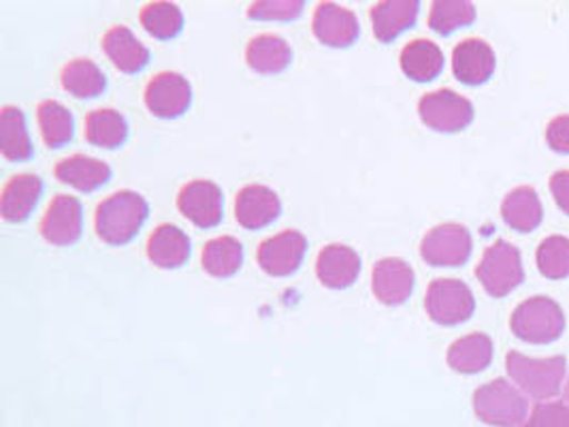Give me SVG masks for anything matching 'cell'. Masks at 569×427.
<instances>
[{
    "instance_id": "1",
    "label": "cell",
    "mask_w": 569,
    "mask_h": 427,
    "mask_svg": "<svg viewBox=\"0 0 569 427\" xmlns=\"http://www.w3.org/2000/svg\"><path fill=\"white\" fill-rule=\"evenodd\" d=\"M150 216L146 197L134 190H118L97 208V236L109 246H124L137 238Z\"/></svg>"
},
{
    "instance_id": "2",
    "label": "cell",
    "mask_w": 569,
    "mask_h": 427,
    "mask_svg": "<svg viewBox=\"0 0 569 427\" xmlns=\"http://www.w3.org/2000/svg\"><path fill=\"white\" fill-rule=\"evenodd\" d=\"M510 327L518 340L527 345H552L566 331V315L550 297L525 299L512 312Z\"/></svg>"
},
{
    "instance_id": "3",
    "label": "cell",
    "mask_w": 569,
    "mask_h": 427,
    "mask_svg": "<svg viewBox=\"0 0 569 427\" xmlns=\"http://www.w3.org/2000/svg\"><path fill=\"white\" fill-rule=\"evenodd\" d=\"M506 368L522 391L538 400H546L561 391L566 378V357L529 359L522 352L510 350L506 355Z\"/></svg>"
},
{
    "instance_id": "4",
    "label": "cell",
    "mask_w": 569,
    "mask_h": 427,
    "mask_svg": "<svg viewBox=\"0 0 569 427\" xmlns=\"http://www.w3.org/2000/svg\"><path fill=\"white\" fill-rule=\"evenodd\" d=\"M476 278L495 299L512 294L525 280L520 250L510 241H495L476 267Z\"/></svg>"
},
{
    "instance_id": "5",
    "label": "cell",
    "mask_w": 569,
    "mask_h": 427,
    "mask_svg": "<svg viewBox=\"0 0 569 427\" xmlns=\"http://www.w3.org/2000/svg\"><path fill=\"white\" fill-rule=\"evenodd\" d=\"M425 308L431 320L443 327H457L471 319L476 299L466 282L457 278H438L429 285Z\"/></svg>"
},
{
    "instance_id": "6",
    "label": "cell",
    "mask_w": 569,
    "mask_h": 427,
    "mask_svg": "<svg viewBox=\"0 0 569 427\" xmlns=\"http://www.w3.org/2000/svg\"><path fill=\"white\" fill-rule=\"evenodd\" d=\"M418 116L422 125L438 133H459L471 125L473 106L469 99L457 95L455 90L441 88L425 95L418 101Z\"/></svg>"
},
{
    "instance_id": "7",
    "label": "cell",
    "mask_w": 569,
    "mask_h": 427,
    "mask_svg": "<svg viewBox=\"0 0 569 427\" xmlns=\"http://www.w3.org/2000/svg\"><path fill=\"white\" fill-rule=\"evenodd\" d=\"M473 408L476 415L491 426L512 427L525 419L527 401L508 380L497 378L476 391Z\"/></svg>"
},
{
    "instance_id": "8",
    "label": "cell",
    "mask_w": 569,
    "mask_h": 427,
    "mask_svg": "<svg viewBox=\"0 0 569 427\" xmlns=\"http://www.w3.org/2000/svg\"><path fill=\"white\" fill-rule=\"evenodd\" d=\"M471 234L459 222L433 227L420 241V257L433 267H459L471 257Z\"/></svg>"
},
{
    "instance_id": "9",
    "label": "cell",
    "mask_w": 569,
    "mask_h": 427,
    "mask_svg": "<svg viewBox=\"0 0 569 427\" xmlns=\"http://www.w3.org/2000/svg\"><path fill=\"white\" fill-rule=\"evenodd\" d=\"M306 252H308V238L297 229H288L262 241L257 259H259L260 269L267 276L286 278L301 267Z\"/></svg>"
},
{
    "instance_id": "10",
    "label": "cell",
    "mask_w": 569,
    "mask_h": 427,
    "mask_svg": "<svg viewBox=\"0 0 569 427\" xmlns=\"http://www.w3.org/2000/svg\"><path fill=\"white\" fill-rule=\"evenodd\" d=\"M178 210L199 229H213L222 222L224 197L222 188L211 180H194L183 185L178 195Z\"/></svg>"
},
{
    "instance_id": "11",
    "label": "cell",
    "mask_w": 569,
    "mask_h": 427,
    "mask_svg": "<svg viewBox=\"0 0 569 427\" xmlns=\"http://www.w3.org/2000/svg\"><path fill=\"white\" fill-rule=\"evenodd\" d=\"M81 231H83L81 201L71 195H56L41 220L43 240L58 248H67L78 244Z\"/></svg>"
},
{
    "instance_id": "12",
    "label": "cell",
    "mask_w": 569,
    "mask_h": 427,
    "mask_svg": "<svg viewBox=\"0 0 569 427\" xmlns=\"http://www.w3.org/2000/svg\"><path fill=\"white\" fill-rule=\"evenodd\" d=\"M192 103V86L181 73L162 71L146 88V107L156 118H180Z\"/></svg>"
},
{
    "instance_id": "13",
    "label": "cell",
    "mask_w": 569,
    "mask_h": 427,
    "mask_svg": "<svg viewBox=\"0 0 569 427\" xmlns=\"http://www.w3.org/2000/svg\"><path fill=\"white\" fill-rule=\"evenodd\" d=\"M311 30L322 46L341 50V48H350L359 39L361 24L355 11L336 2H320L313 13Z\"/></svg>"
},
{
    "instance_id": "14",
    "label": "cell",
    "mask_w": 569,
    "mask_h": 427,
    "mask_svg": "<svg viewBox=\"0 0 569 427\" xmlns=\"http://www.w3.org/2000/svg\"><path fill=\"white\" fill-rule=\"evenodd\" d=\"M282 214V201L273 188L248 185L237 192L234 218L248 231L273 225Z\"/></svg>"
},
{
    "instance_id": "15",
    "label": "cell",
    "mask_w": 569,
    "mask_h": 427,
    "mask_svg": "<svg viewBox=\"0 0 569 427\" xmlns=\"http://www.w3.org/2000/svg\"><path fill=\"white\" fill-rule=\"evenodd\" d=\"M415 269L397 257L378 261L371 271V291L385 306L406 304L415 291Z\"/></svg>"
},
{
    "instance_id": "16",
    "label": "cell",
    "mask_w": 569,
    "mask_h": 427,
    "mask_svg": "<svg viewBox=\"0 0 569 427\" xmlns=\"http://www.w3.org/2000/svg\"><path fill=\"white\" fill-rule=\"evenodd\" d=\"M361 274V257L346 244H329L320 250L316 261V276L327 289H348Z\"/></svg>"
},
{
    "instance_id": "17",
    "label": "cell",
    "mask_w": 569,
    "mask_h": 427,
    "mask_svg": "<svg viewBox=\"0 0 569 427\" xmlns=\"http://www.w3.org/2000/svg\"><path fill=\"white\" fill-rule=\"evenodd\" d=\"M497 58L482 39H466L452 52V73L466 86H482L491 80Z\"/></svg>"
},
{
    "instance_id": "18",
    "label": "cell",
    "mask_w": 569,
    "mask_h": 427,
    "mask_svg": "<svg viewBox=\"0 0 569 427\" xmlns=\"http://www.w3.org/2000/svg\"><path fill=\"white\" fill-rule=\"evenodd\" d=\"M43 195V180L34 173L13 176L0 195V214L4 222L18 225L30 218Z\"/></svg>"
},
{
    "instance_id": "19",
    "label": "cell",
    "mask_w": 569,
    "mask_h": 427,
    "mask_svg": "<svg viewBox=\"0 0 569 427\" xmlns=\"http://www.w3.org/2000/svg\"><path fill=\"white\" fill-rule=\"evenodd\" d=\"M103 50L111 64L127 73H139L150 62V50L137 39V34L129 27H113L104 32Z\"/></svg>"
},
{
    "instance_id": "20",
    "label": "cell",
    "mask_w": 569,
    "mask_h": 427,
    "mask_svg": "<svg viewBox=\"0 0 569 427\" xmlns=\"http://www.w3.org/2000/svg\"><path fill=\"white\" fill-rule=\"evenodd\" d=\"M420 13V2L416 0H385L371 7L373 37L380 43H390L408 28H412Z\"/></svg>"
},
{
    "instance_id": "21",
    "label": "cell",
    "mask_w": 569,
    "mask_h": 427,
    "mask_svg": "<svg viewBox=\"0 0 569 427\" xmlns=\"http://www.w3.org/2000/svg\"><path fill=\"white\" fill-rule=\"evenodd\" d=\"M53 173L62 185L76 188L79 192L99 190L111 180V167L107 162L83 155L60 160Z\"/></svg>"
},
{
    "instance_id": "22",
    "label": "cell",
    "mask_w": 569,
    "mask_h": 427,
    "mask_svg": "<svg viewBox=\"0 0 569 427\" xmlns=\"http://www.w3.org/2000/svg\"><path fill=\"white\" fill-rule=\"evenodd\" d=\"M192 244L176 225H160L148 240V259L160 269H178L190 259Z\"/></svg>"
},
{
    "instance_id": "23",
    "label": "cell",
    "mask_w": 569,
    "mask_h": 427,
    "mask_svg": "<svg viewBox=\"0 0 569 427\" xmlns=\"http://www.w3.org/2000/svg\"><path fill=\"white\" fill-rule=\"evenodd\" d=\"M246 60L259 76H278L290 67L292 50L280 34H259L248 43Z\"/></svg>"
},
{
    "instance_id": "24",
    "label": "cell",
    "mask_w": 569,
    "mask_h": 427,
    "mask_svg": "<svg viewBox=\"0 0 569 427\" xmlns=\"http://www.w3.org/2000/svg\"><path fill=\"white\" fill-rule=\"evenodd\" d=\"M503 222L518 234H531L542 225L543 208L538 192L531 187L510 190L501 203Z\"/></svg>"
},
{
    "instance_id": "25",
    "label": "cell",
    "mask_w": 569,
    "mask_h": 427,
    "mask_svg": "<svg viewBox=\"0 0 569 427\" xmlns=\"http://www.w3.org/2000/svg\"><path fill=\"white\" fill-rule=\"evenodd\" d=\"M0 155L11 162H24L34 157L27 116L20 107L7 106L0 113Z\"/></svg>"
},
{
    "instance_id": "26",
    "label": "cell",
    "mask_w": 569,
    "mask_h": 427,
    "mask_svg": "<svg viewBox=\"0 0 569 427\" xmlns=\"http://www.w3.org/2000/svg\"><path fill=\"white\" fill-rule=\"evenodd\" d=\"M399 64H401V71L406 73V78L418 81V83H427V81L440 78V73L443 71V52H441L440 46L433 41L416 39L401 50Z\"/></svg>"
},
{
    "instance_id": "27",
    "label": "cell",
    "mask_w": 569,
    "mask_h": 427,
    "mask_svg": "<svg viewBox=\"0 0 569 427\" xmlns=\"http://www.w3.org/2000/svg\"><path fill=\"white\" fill-rule=\"evenodd\" d=\"M448 366L459 374H478L487 370L492 361V340L487 334H469L455 340L446 352Z\"/></svg>"
},
{
    "instance_id": "28",
    "label": "cell",
    "mask_w": 569,
    "mask_h": 427,
    "mask_svg": "<svg viewBox=\"0 0 569 427\" xmlns=\"http://www.w3.org/2000/svg\"><path fill=\"white\" fill-rule=\"evenodd\" d=\"M86 139L90 146L116 150L129 139V122L116 109H94L86 118Z\"/></svg>"
},
{
    "instance_id": "29",
    "label": "cell",
    "mask_w": 569,
    "mask_h": 427,
    "mask_svg": "<svg viewBox=\"0 0 569 427\" xmlns=\"http://www.w3.org/2000/svg\"><path fill=\"white\" fill-rule=\"evenodd\" d=\"M62 88L76 99H97L107 88V78L97 62L78 58L62 69Z\"/></svg>"
},
{
    "instance_id": "30",
    "label": "cell",
    "mask_w": 569,
    "mask_h": 427,
    "mask_svg": "<svg viewBox=\"0 0 569 427\" xmlns=\"http://www.w3.org/2000/svg\"><path fill=\"white\" fill-rule=\"evenodd\" d=\"M203 269L213 278H231L243 266V244L233 236L213 238L203 248Z\"/></svg>"
},
{
    "instance_id": "31",
    "label": "cell",
    "mask_w": 569,
    "mask_h": 427,
    "mask_svg": "<svg viewBox=\"0 0 569 427\" xmlns=\"http://www.w3.org/2000/svg\"><path fill=\"white\" fill-rule=\"evenodd\" d=\"M37 120H39V129L46 146L64 148L73 139L76 120H73V113L62 103L43 101L37 109Z\"/></svg>"
},
{
    "instance_id": "32",
    "label": "cell",
    "mask_w": 569,
    "mask_h": 427,
    "mask_svg": "<svg viewBox=\"0 0 569 427\" xmlns=\"http://www.w3.org/2000/svg\"><path fill=\"white\" fill-rule=\"evenodd\" d=\"M141 27L158 41H171L183 28V13L173 2H150L141 11Z\"/></svg>"
},
{
    "instance_id": "33",
    "label": "cell",
    "mask_w": 569,
    "mask_h": 427,
    "mask_svg": "<svg viewBox=\"0 0 569 427\" xmlns=\"http://www.w3.org/2000/svg\"><path fill=\"white\" fill-rule=\"evenodd\" d=\"M476 22V7L466 0H438L431 4L429 27L441 37Z\"/></svg>"
},
{
    "instance_id": "34",
    "label": "cell",
    "mask_w": 569,
    "mask_h": 427,
    "mask_svg": "<svg viewBox=\"0 0 569 427\" xmlns=\"http://www.w3.org/2000/svg\"><path fill=\"white\" fill-rule=\"evenodd\" d=\"M536 264L548 280H566L569 276V240L563 236H550L538 246Z\"/></svg>"
},
{
    "instance_id": "35",
    "label": "cell",
    "mask_w": 569,
    "mask_h": 427,
    "mask_svg": "<svg viewBox=\"0 0 569 427\" xmlns=\"http://www.w3.org/2000/svg\"><path fill=\"white\" fill-rule=\"evenodd\" d=\"M303 9L306 2L301 0H264L250 4L248 18L259 22H292L303 13Z\"/></svg>"
},
{
    "instance_id": "36",
    "label": "cell",
    "mask_w": 569,
    "mask_h": 427,
    "mask_svg": "<svg viewBox=\"0 0 569 427\" xmlns=\"http://www.w3.org/2000/svg\"><path fill=\"white\" fill-rule=\"evenodd\" d=\"M546 141L552 152L569 155V113L557 116L546 127Z\"/></svg>"
},
{
    "instance_id": "37",
    "label": "cell",
    "mask_w": 569,
    "mask_h": 427,
    "mask_svg": "<svg viewBox=\"0 0 569 427\" xmlns=\"http://www.w3.org/2000/svg\"><path fill=\"white\" fill-rule=\"evenodd\" d=\"M550 192L559 210L569 216V169H561L550 178Z\"/></svg>"
},
{
    "instance_id": "38",
    "label": "cell",
    "mask_w": 569,
    "mask_h": 427,
    "mask_svg": "<svg viewBox=\"0 0 569 427\" xmlns=\"http://www.w3.org/2000/svg\"><path fill=\"white\" fill-rule=\"evenodd\" d=\"M566 398L569 400V378H568V389H566Z\"/></svg>"
}]
</instances>
